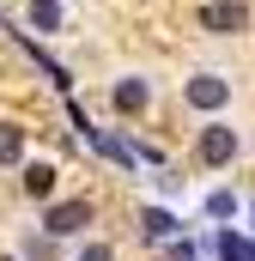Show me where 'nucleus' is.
Segmentation results:
<instances>
[{"instance_id": "f257e3e1", "label": "nucleus", "mask_w": 255, "mask_h": 261, "mask_svg": "<svg viewBox=\"0 0 255 261\" xmlns=\"http://www.w3.org/2000/svg\"><path fill=\"white\" fill-rule=\"evenodd\" d=\"M200 24H207L213 37H231V31L249 24V6H243V0H213V6H200Z\"/></svg>"}, {"instance_id": "f03ea898", "label": "nucleus", "mask_w": 255, "mask_h": 261, "mask_svg": "<svg viewBox=\"0 0 255 261\" xmlns=\"http://www.w3.org/2000/svg\"><path fill=\"white\" fill-rule=\"evenodd\" d=\"M85 225H91V200H61V206H49V219H43L49 237H73V231H85Z\"/></svg>"}, {"instance_id": "7ed1b4c3", "label": "nucleus", "mask_w": 255, "mask_h": 261, "mask_svg": "<svg viewBox=\"0 0 255 261\" xmlns=\"http://www.w3.org/2000/svg\"><path fill=\"white\" fill-rule=\"evenodd\" d=\"M189 103L194 110H225V103H231V79H219V73L189 79Z\"/></svg>"}, {"instance_id": "20e7f679", "label": "nucleus", "mask_w": 255, "mask_h": 261, "mask_svg": "<svg viewBox=\"0 0 255 261\" xmlns=\"http://www.w3.org/2000/svg\"><path fill=\"white\" fill-rule=\"evenodd\" d=\"M237 158V134L231 128H200V164H231Z\"/></svg>"}, {"instance_id": "39448f33", "label": "nucleus", "mask_w": 255, "mask_h": 261, "mask_svg": "<svg viewBox=\"0 0 255 261\" xmlns=\"http://www.w3.org/2000/svg\"><path fill=\"white\" fill-rule=\"evenodd\" d=\"M140 231H146L152 243H164V237H176L183 225H176V213H164V206H146V213H140Z\"/></svg>"}, {"instance_id": "423d86ee", "label": "nucleus", "mask_w": 255, "mask_h": 261, "mask_svg": "<svg viewBox=\"0 0 255 261\" xmlns=\"http://www.w3.org/2000/svg\"><path fill=\"white\" fill-rule=\"evenodd\" d=\"M213 249H219V261H255V243H249V237H237V231H219Z\"/></svg>"}, {"instance_id": "0eeeda50", "label": "nucleus", "mask_w": 255, "mask_h": 261, "mask_svg": "<svg viewBox=\"0 0 255 261\" xmlns=\"http://www.w3.org/2000/svg\"><path fill=\"white\" fill-rule=\"evenodd\" d=\"M24 195H31V200H49V195H55V170H49V164H24Z\"/></svg>"}, {"instance_id": "6e6552de", "label": "nucleus", "mask_w": 255, "mask_h": 261, "mask_svg": "<svg viewBox=\"0 0 255 261\" xmlns=\"http://www.w3.org/2000/svg\"><path fill=\"white\" fill-rule=\"evenodd\" d=\"M18 158H24V128L0 122V164H18Z\"/></svg>"}, {"instance_id": "1a4fd4ad", "label": "nucleus", "mask_w": 255, "mask_h": 261, "mask_svg": "<svg viewBox=\"0 0 255 261\" xmlns=\"http://www.w3.org/2000/svg\"><path fill=\"white\" fill-rule=\"evenodd\" d=\"M116 110H146V79H122L116 85Z\"/></svg>"}, {"instance_id": "9d476101", "label": "nucleus", "mask_w": 255, "mask_h": 261, "mask_svg": "<svg viewBox=\"0 0 255 261\" xmlns=\"http://www.w3.org/2000/svg\"><path fill=\"white\" fill-rule=\"evenodd\" d=\"M31 24L37 31H61V6L55 0H31Z\"/></svg>"}, {"instance_id": "9b49d317", "label": "nucleus", "mask_w": 255, "mask_h": 261, "mask_svg": "<svg viewBox=\"0 0 255 261\" xmlns=\"http://www.w3.org/2000/svg\"><path fill=\"white\" fill-rule=\"evenodd\" d=\"M207 213H213V219H231V213H237V200L219 189V195H207Z\"/></svg>"}, {"instance_id": "f8f14e48", "label": "nucleus", "mask_w": 255, "mask_h": 261, "mask_svg": "<svg viewBox=\"0 0 255 261\" xmlns=\"http://www.w3.org/2000/svg\"><path fill=\"white\" fill-rule=\"evenodd\" d=\"M79 261H110V243H85V255Z\"/></svg>"}, {"instance_id": "ddd939ff", "label": "nucleus", "mask_w": 255, "mask_h": 261, "mask_svg": "<svg viewBox=\"0 0 255 261\" xmlns=\"http://www.w3.org/2000/svg\"><path fill=\"white\" fill-rule=\"evenodd\" d=\"M170 261H194V249H189V243H176V249H170Z\"/></svg>"}, {"instance_id": "4468645a", "label": "nucleus", "mask_w": 255, "mask_h": 261, "mask_svg": "<svg viewBox=\"0 0 255 261\" xmlns=\"http://www.w3.org/2000/svg\"><path fill=\"white\" fill-rule=\"evenodd\" d=\"M249 213H255V206H249Z\"/></svg>"}]
</instances>
